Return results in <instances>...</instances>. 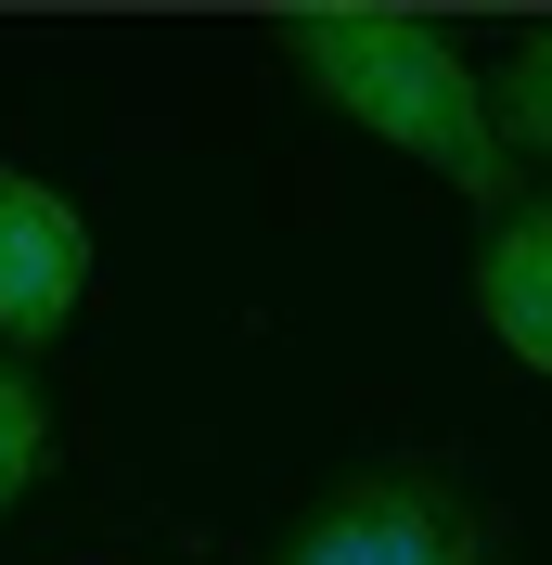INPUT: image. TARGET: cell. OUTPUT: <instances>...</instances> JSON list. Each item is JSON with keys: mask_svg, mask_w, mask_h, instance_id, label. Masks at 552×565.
<instances>
[{"mask_svg": "<svg viewBox=\"0 0 552 565\" xmlns=\"http://www.w3.org/2000/svg\"><path fill=\"white\" fill-rule=\"evenodd\" d=\"M488 129H501V154H552V26L514 39V65L488 90Z\"/></svg>", "mask_w": 552, "mask_h": 565, "instance_id": "obj_5", "label": "cell"}, {"mask_svg": "<svg viewBox=\"0 0 552 565\" xmlns=\"http://www.w3.org/2000/svg\"><path fill=\"white\" fill-rule=\"evenodd\" d=\"M52 462V412H39V373L0 348V514L26 501V476Z\"/></svg>", "mask_w": 552, "mask_h": 565, "instance_id": "obj_6", "label": "cell"}, {"mask_svg": "<svg viewBox=\"0 0 552 565\" xmlns=\"http://www.w3.org/2000/svg\"><path fill=\"white\" fill-rule=\"evenodd\" d=\"M283 65L309 77L321 104L347 116V129L399 141L412 168L463 180V193H501L514 180V154H501V129H488V77L449 52L437 13H373V0H309V13H283Z\"/></svg>", "mask_w": 552, "mask_h": 565, "instance_id": "obj_1", "label": "cell"}, {"mask_svg": "<svg viewBox=\"0 0 552 565\" xmlns=\"http://www.w3.org/2000/svg\"><path fill=\"white\" fill-rule=\"evenodd\" d=\"M270 565H488V514L437 476H347Z\"/></svg>", "mask_w": 552, "mask_h": 565, "instance_id": "obj_2", "label": "cell"}, {"mask_svg": "<svg viewBox=\"0 0 552 565\" xmlns=\"http://www.w3.org/2000/svg\"><path fill=\"white\" fill-rule=\"evenodd\" d=\"M476 321L527 360V373H552V193L488 218V245H476Z\"/></svg>", "mask_w": 552, "mask_h": 565, "instance_id": "obj_4", "label": "cell"}, {"mask_svg": "<svg viewBox=\"0 0 552 565\" xmlns=\"http://www.w3.org/2000/svg\"><path fill=\"white\" fill-rule=\"evenodd\" d=\"M77 296H91V218H77L52 180L0 168V348L13 360L52 348L77 321Z\"/></svg>", "mask_w": 552, "mask_h": 565, "instance_id": "obj_3", "label": "cell"}]
</instances>
